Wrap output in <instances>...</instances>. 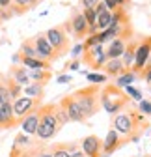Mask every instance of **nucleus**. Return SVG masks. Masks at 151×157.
<instances>
[{"label":"nucleus","instance_id":"1","mask_svg":"<svg viewBox=\"0 0 151 157\" xmlns=\"http://www.w3.org/2000/svg\"><path fill=\"white\" fill-rule=\"evenodd\" d=\"M71 95H73V99L77 101V105H79V109H80L86 122L99 112V109H101V101H99L101 88H99V84H90V86L79 88Z\"/></svg>","mask_w":151,"mask_h":157},{"label":"nucleus","instance_id":"2","mask_svg":"<svg viewBox=\"0 0 151 157\" xmlns=\"http://www.w3.org/2000/svg\"><path fill=\"white\" fill-rule=\"evenodd\" d=\"M99 101H101V109L106 114H118L121 110H125L131 103L129 95L125 94L123 88L116 86V84H106L101 88V95H99Z\"/></svg>","mask_w":151,"mask_h":157},{"label":"nucleus","instance_id":"3","mask_svg":"<svg viewBox=\"0 0 151 157\" xmlns=\"http://www.w3.org/2000/svg\"><path fill=\"white\" fill-rule=\"evenodd\" d=\"M37 112H39V122H37L35 136L39 140H50L60 131V124H58V118H56V105L54 103L41 105L37 109Z\"/></svg>","mask_w":151,"mask_h":157},{"label":"nucleus","instance_id":"4","mask_svg":"<svg viewBox=\"0 0 151 157\" xmlns=\"http://www.w3.org/2000/svg\"><path fill=\"white\" fill-rule=\"evenodd\" d=\"M47 41L50 43V47L54 49V52L58 54V58H62L64 54L69 52V36L67 32L64 30V26H54V28H49L47 32H43Z\"/></svg>","mask_w":151,"mask_h":157},{"label":"nucleus","instance_id":"5","mask_svg":"<svg viewBox=\"0 0 151 157\" xmlns=\"http://www.w3.org/2000/svg\"><path fill=\"white\" fill-rule=\"evenodd\" d=\"M149 56H151V36L144 37L142 41H138V45H136L134 64H133V67H131V71H133L136 77L140 75L142 67H144V66H145V62L149 60Z\"/></svg>","mask_w":151,"mask_h":157},{"label":"nucleus","instance_id":"6","mask_svg":"<svg viewBox=\"0 0 151 157\" xmlns=\"http://www.w3.org/2000/svg\"><path fill=\"white\" fill-rule=\"evenodd\" d=\"M80 62H84L90 69H101L106 62V56H105V51H103V45H95V47H90V49H84L82 56H80Z\"/></svg>","mask_w":151,"mask_h":157},{"label":"nucleus","instance_id":"7","mask_svg":"<svg viewBox=\"0 0 151 157\" xmlns=\"http://www.w3.org/2000/svg\"><path fill=\"white\" fill-rule=\"evenodd\" d=\"M11 107H13L15 118L21 122V118H24L28 112L41 107V99H34V97H28V95H21V97H17L15 101H11Z\"/></svg>","mask_w":151,"mask_h":157},{"label":"nucleus","instance_id":"8","mask_svg":"<svg viewBox=\"0 0 151 157\" xmlns=\"http://www.w3.org/2000/svg\"><path fill=\"white\" fill-rule=\"evenodd\" d=\"M32 39H34L35 52H37V58H39V60H45V62H49V64H52V62H56V60H60L58 54H56L54 49L50 47V43L47 41V37H45L43 32H39V34H37L35 37H32Z\"/></svg>","mask_w":151,"mask_h":157},{"label":"nucleus","instance_id":"9","mask_svg":"<svg viewBox=\"0 0 151 157\" xmlns=\"http://www.w3.org/2000/svg\"><path fill=\"white\" fill-rule=\"evenodd\" d=\"M58 105L65 110V114H67V118H69V122H79V124H84V122H86L84 116H82V112H80V109H79V105H77V101L73 99V95L62 97V101H60Z\"/></svg>","mask_w":151,"mask_h":157},{"label":"nucleus","instance_id":"10","mask_svg":"<svg viewBox=\"0 0 151 157\" xmlns=\"http://www.w3.org/2000/svg\"><path fill=\"white\" fill-rule=\"evenodd\" d=\"M80 148L86 157H103V140L97 135H88L82 140Z\"/></svg>","mask_w":151,"mask_h":157},{"label":"nucleus","instance_id":"11","mask_svg":"<svg viewBox=\"0 0 151 157\" xmlns=\"http://www.w3.org/2000/svg\"><path fill=\"white\" fill-rule=\"evenodd\" d=\"M69 25H71V36L75 39H82L88 36V23H86L82 11H73V15L69 19Z\"/></svg>","mask_w":151,"mask_h":157},{"label":"nucleus","instance_id":"12","mask_svg":"<svg viewBox=\"0 0 151 157\" xmlns=\"http://www.w3.org/2000/svg\"><path fill=\"white\" fill-rule=\"evenodd\" d=\"M123 136L116 131V129H110L108 133H106V136H105V140H103V157H108V155H112L121 144H123Z\"/></svg>","mask_w":151,"mask_h":157},{"label":"nucleus","instance_id":"13","mask_svg":"<svg viewBox=\"0 0 151 157\" xmlns=\"http://www.w3.org/2000/svg\"><path fill=\"white\" fill-rule=\"evenodd\" d=\"M19 124V120L13 114V107L11 103H4L0 105V127L2 129H11Z\"/></svg>","mask_w":151,"mask_h":157},{"label":"nucleus","instance_id":"14","mask_svg":"<svg viewBox=\"0 0 151 157\" xmlns=\"http://www.w3.org/2000/svg\"><path fill=\"white\" fill-rule=\"evenodd\" d=\"M37 122H39V112H37V109L35 110H32V112H28L24 118H21V129H23V133L24 135H35V129H37Z\"/></svg>","mask_w":151,"mask_h":157},{"label":"nucleus","instance_id":"15","mask_svg":"<svg viewBox=\"0 0 151 157\" xmlns=\"http://www.w3.org/2000/svg\"><path fill=\"white\" fill-rule=\"evenodd\" d=\"M125 39L121 37H114L112 41L108 43V49L105 51V56H106V60H116V58H121L123 51H125Z\"/></svg>","mask_w":151,"mask_h":157},{"label":"nucleus","instance_id":"16","mask_svg":"<svg viewBox=\"0 0 151 157\" xmlns=\"http://www.w3.org/2000/svg\"><path fill=\"white\" fill-rule=\"evenodd\" d=\"M8 75L13 78V81H15L17 84H21L23 88L30 84V78H28V69H26V67H23L21 64H19V66H17V64H13V66L9 67V73H8Z\"/></svg>","mask_w":151,"mask_h":157},{"label":"nucleus","instance_id":"17","mask_svg":"<svg viewBox=\"0 0 151 157\" xmlns=\"http://www.w3.org/2000/svg\"><path fill=\"white\" fill-rule=\"evenodd\" d=\"M101 69H105L106 77H120L121 73L127 71L125 66H123V62H121V58H116V60H106Z\"/></svg>","mask_w":151,"mask_h":157},{"label":"nucleus","instance_id":"18","mask_svg":"<svg viewBox=\"0 0 151 157\" xmlns=\"http://www.w3.org/2000/svg\"><path fill=\"white\" fill-rule=\"evenodd\" d=\"M136 45H138V41H129V43H125V51L121 54V62H123V66H125L127 71H131V67H133V64H134Z\"/></svg>","mask_w":151,"mask_h":157},{"label":"nucleus","instance_id":"19","mask_svg":"<svg viewBox=\"0 0 151 157\" xmlns=\"http://www.w3.org/2000/svg\"><path fill=\"white\" fill-rule=\"evenodd\" d=\"M28 78L37 82V84H41V86H45L52 78V73H50V69H28Z\"/></svg>","mask_w":151,"mask_h":157},{"label":"nucleus","instance_id":"20","mask_svg":"<svg viewBox=\"0 0 151 157\" xmlns=\"http://www.w3.org/2000/svg\"><path fill=\"white\" fill-rule=\"evenodd\" d=\"M37 4V0H11V6L9 10H13V15H21V13H26L28 10L35 8Z\"/></svg>","mask_w":151,"mask_h":157},{"label":"nucleus","instance_id":"21","mask_svg":"<svg viewBox=\"0 0 151 157\" xmlns=\"http://www.w3.org/2000/svg\"><path fill=\"white\" fill-rule=\"evenodd\" d=\"M23 95L34 97V99H43V95H45V86L37 84V82H30L28 86L23 88Z\"/></svg>","mask_w":151,"mask_h":157},{"label":"nucleus","instance_id":"22","mask_svg":"<svg viewBox=\"0 0 151 157\" xmlns=\"http://www.w3.org/2000/svg\"><path fill=\"white\" fill-rule=\"evenodd\" d=\"M4 81H6V84H8V90H9V95H11V101H15L17 97H21V95H23V86H21V84H17L9 75L4 77Z\"/></svg>","mask_w":151,"mask_h":157},{"label":"nucleus","instance_id":"23","mask_svg":"<svg viewBox=\"0 0 151 157\" xmlns=\"http://www.w3.org/2000/svg\"><path fill=\"white\" fill-rule=\"evenodd\" d=\"M23 56H28V58H37V52H35V45H34V39L28 37L21 43V49H19Z\"/></svg>","mask_w":151,"mask_h":157},{"label":"nucleus","instance_id":"24","mask_svg":"<svg viewBox=\"0 0 151 157\" xmlns=\"http://www.w3.org/2000/svg\"><path fill=\"white\" fill-rule=\"evenodd\" d=\"M134 81H136V75H134L133 71H125V73H121L120 77H116V86L125 88V86H129V84H133Z\"/></svg>","mask_w":151,"mask_h":157},{"label":"nucleus","instance_id":"25","mask_svg":"<svg viewBox=\"0 0 151 157\" xmlns=\"http://www.w3.org/2000/svg\"><path fill=\"white\" fill-rule=\"evenodd\" d=\"M110 23H112V11H103V13H99L97 15V21H95V25H97V28H99V32L101 30H106L108 26H110Z\"/></svg>","mask_w":151,"mask_h":157},{"label":"nucleus","instance_id":"26","mask_svg":"<svg viewBox=\"0 0 151 157\" xmlns=\"http://www.w3.org/2000/svg\"><path fill=\"white\" fill-rule=\"evenodd\" d=\"M4 103H11V95H9V90H8L4 77L0 75V105H4Z\"/></svg>","mask_w":151,"mask_h":157},{"label":"nucleus","instance_id":"27","mask_svg":"<svg viewBox=\"0 0 151 157\" xmlns=\"http://www.w3.org/2000/svg\"><path fill=\"white\" fill-rule=\"evenodd\" d=\"M30 144H32L30 136L24 135V133H19V135L15 136V140H13V148H17V150H24V148L30 146Z\"/></svg>","mask_w":151,"mask_h":157},{"label":"nucleus","instance_id":"28","mask_svg":"<svg viewBox=\"0 0 151 157\" xmlns=\"http://www.w3.org/2000/svg\"><path fill=\"white\" fill-rule=\"evenodd\" d=\"M125 94L129 95V99H131V101H142V99H144V97H142V92H140L136 86H133V84L125 86Z\"/></svg>","mask_w":151,"mask_h":157},{"label":"nucleus","instance_id":"29","mask_svg":"<svg viewBox=\"0 0 151 157\" xmlns=\"http://www.w3.org/2000/svg\"><path fill=\"white\" fill-rule=\"evenodd\" d=\"M82 15H84V19H86L88 26H97V25H95L97 15H95V11H93V8H90V10H82Z\"/></svg>","mask_w":151,"mask_h":157},{"label":"nucleus","instance_id":"30","mask_svg":"<svg viewBox=\"0 0 151 157\" xmlns=\"http://www.w3.org/2000/svg\"><path fill=\"white\" fill-rule=\"evenodd\" d=\"M86 77H88V81L93 82V84H99V82H106L108 81V77L105 73H88Z\"/></svg>","mask_w":151,"mask_h":157},{"label":"nucleus","instance_id":"31","mask_svg":"<svg viewBox=\"0 0 151 157\" xmlns=\"http://www.w3.org/2000/svg\"><path fill=\"white\" fill-rule=\"evenodd\" d=\"M138 112L140 114H144V116H151V103H149V99H142V101H138Z\"/></svg>","mask_w":151,"mask_h":157},{"label":"nucleus","instance_id":"32","mask_svg":"<svg viewBox=\"0 0 151 157\" xmlns=\"http://www.w3.org/2000/svg\"><path fill=\"white\" fill-rule=\"evenodd\" d=\"M56 118H58V124H60V127H64V125L69 122V118H67L65 110H64L60 105H56Z\"/></svg>","mask_w":151,"mask_h":157},{"label":"nucleus","instance_id":"33","mask_svg":"<svg viewBox=\"0 0 151 157\" xmlns=\"http://www.w3.org/2000/svg\"><path fill=\"white\" fill-rule=\"evenodd\" d=\"M52 157H71V153L65 150L64 144H60V146H56V148L52 150Z\"/></svg>","mask_w":151,"mask_h":157},{"label":"nucleus","instance_id":"34","mask_svg":"<svg viewBox=\"0 0 151 157\" xmlns=\"http://www.w3.org/2000/svg\"><path fill=\"white\" fill-rule=\"evenodd\" d=\"M82 52H84V45H82V43H79V45H75V47H73L71 56H73V58H80V56H82Z\"/></svg>","mask_w":151,"mask_h":157},{"label":"nucleus","instance_id":"35","mask_svg":"<svg viewBox=\"0 0 151 157\" xmlns=\"http://www.w3.org/2000/svg\"><path fill=\"white\" fill-rule=\"evenodd\" d=\"M80 64H82V62H80V58H73L71 62H67V64H65V69H79V67H80Z\"/></svg>","mask_w":151,"mask_h":157},{"label":"nucleus","instance_id":"36","mask_svg":"<svg viewBox=\"0 0 151 157\" xmlns=\"http://www.w3.org/2000/svg\"><path fill=\"white\" fill-rule=\"evenodd\" d=\"M103 2H105V6H106V10H108V11H114L116 8H120L118 0H103Z\"/></svg>","mask_w":151,"mask_h":157},{"label":"nucleus","instance_id":"37","mask_svg":"<svg viewBox=\"0 0 151 157\" xmlns=\"http://www.w3.org/2000/svg\"><path fill=\"white\" fill-rule=\"evenodd\" d=\"M99 2V0H80V6H82V10H90V8H93Z\"/></svg>","mask_w":151,"mask_h":157},{"label":"nucleus","instance_id":"38","mask_svg":"<svg viewBox=\"0 0 151 157\" xmlns=\"http://www.w3.org/2000/svg\"><path fill=\"white\" fill-rule=\"evenodd\" d=\"M93 11H95V15H99V13H103V11H106V6H105V2L103 0H99V2L93 6Z\"/></svg>","mask_w":151,"mask_h":157},{"label":"nucleus","instance_id":"39","mask_svg":"<svg viewBox=\"0 0 151 157\" xmlns=\"http://www.w3.org/2000/svg\"><path fill=\"white\" fill-rule=\"evenodd\" d=\"M56 81H58L60 84H65V82H71L73 78H71V75H60L58 78H56Z\"/></svg>","mask_w":151,"mask_h":157},{"label":"nucleus","instance_id":"40","mask_svg":"<svg viewBox=\"0 0 151 157\" xmlns=\"http://www.w3.org/2000/svg\"><path fill=\"white\" fill-rule=\"evenodd\" d=\"M11 6V0H0V8L2 10H8Z\"/></svg>","mask_w":151,"mask_h":157},{"label":"nucleus","instance_id":"41","mask_svg":"<svg viewBox=\"0 0 151 157\" xmlns=\"http://www.w3.org/2000/svg\"><path fill=\"white\" fill-rule=\"evenodd\" d=\"M71 157H84V153H82V151H73Z\"/></svg>","mask_w":151,"mask_h":157},{"label":"nucleus","instance_id":"42","mask_svg":"<svg viewBox=\"0 0 151 157\" xmlns=\"http://www.w3.org/2000/svg\"><path fill=\"white\" fill-rule=\"evenodd\" d=\"M127 2H129V0H118V4H120L121 8H125V4H127Z\"/></svg>","mask_w":151,"mask_h":157},{"label":"nucleus","instance_id":"43","mask_svg":"<svg viewBox=\"0 0 151 157\" xmlns=\"http://www.w3.org/2000/svg\"><path fill=\"white\" fill-rule=\"evenodd\" d=\"M37 2H43V0H37Z\"/></svg>","mask_w":151,"mask_h":157},{"label":"nucleus","instance_id":"44","mask_svg":"<svg viewBox=\"0 0 151 157\" xmlns=\"http://www.w3.org/2000/svg\"><path fill=\"white\" fill-rule=\"evenodd\" d=\"M149 103H151V101H149Z\"/></svg>","mask_w":151,"mask_h":157}]
</instances>
